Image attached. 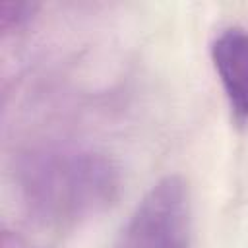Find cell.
<instances>
[{"label": "cell", "instance_id": "obj_1", "mask_svg": "<svg viewBox=\"0 0 248 248\" xmlns=\"http://www.w3.org/2000/svg\"><path fill=\"white\" fill-rule=\"evenodd\" d=\"M25 184L35 203L56 217L95 209L116 188L110 165L91 153L46 155L27 169Z\"/></svg>", "mask_w": 248, "mask_h": 248}, {"label": "cell", "instance_id": "obj_2", "mask_svg": "<svg viewBox=\"0 0 248 248\" xmlns=\"http://www.w3.org/2000/svg\"><path fill=\"white\" fill-rule=\"evenodd\" d=\"M116 248H192L190 200L180 176H165L141 198Z\"/></svg>", "mask_w": 248, "mask_h": 248}, {"label": "cell", "instance_id": "obj_3", "mask_svg": "<svg viewBox=\"0 0 248 248\" xmlns=\"http://www.w3.org/2000/svg\"><path fill=\"white\" fill-rule=\"evenodd\" d=\"M211 60L236 122H248V31L231 27L211 45Z\"/></svg>", "mask_w": 248, "mask_h": 248}, {"label": "cell", "instance_id": "obj_4", "mask_svg": "<svg viewBox=\"0 0 248 248\" xmlns=\"http://www.w3.org/2000/svg\"><path fill=\"white\" fill-rule=\"evenodd\" d=\"M35 4L29 2H4L0 8V19H2V27H19L21 23H25L33 12H35Z\"/></svg>", "mask_w": 248, "mask_h": 248}]
</instances>
